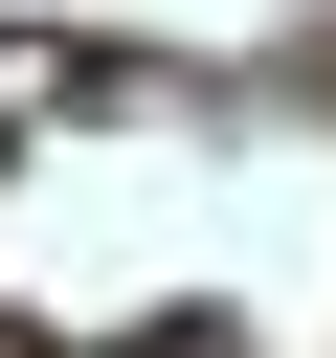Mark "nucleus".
<instances>
[{"label": "nucleus", "mask_w": 336, "mask_h": 358, "mask_svg": "<svg viewBox=\"0 0 336 358\" xmlns=\"http://www.w3.org/2000/svg\"><path fill=\"white\" fill-rule=\"evenodd\" d=\"M134 358H246V336H224V313H157V336H134Z\"/></svg>", "instance_id": "nucleus-1"}]
</instances>
